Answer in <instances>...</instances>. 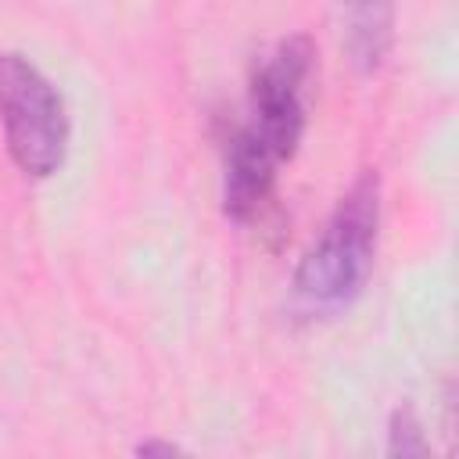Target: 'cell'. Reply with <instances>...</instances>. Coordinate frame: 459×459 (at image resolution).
I'll return each instance as SVG.
<instances>
[{
    "label": "cell",
    "instance_id": "cell-1",
    "mask_svg": "<svg viewBox=\"0 0 459 459\" xmlns=\"http://www.w3.org/2000/svg\"><path fill=\"white\" fill-rule=\"evenodd\" d=\"M380 240V176L362 169L333 204L294 269V298L319 316L341 312L366 290Z\"/></svg>",
    "mask_w": 459,
    "mask_h": 459
},
{
    "label": "cell",
    "instance_id": "cell-7",
    "mask_svg": "<svg viewBox=\"0 0 459 459\" xmlns=\"http://www.w3.org/2000/svg\"><path fill=\"white\" fill-rule=\"evenodd\" d=\"M133 452H136V455H143V459H151V455H183V448H179L176 441H158V437L140 441Z\"/></svg>",
    "mask_w": 459,
    "mask_h": 459
},
{
    "label": "cell",
    "instance_id": "cell-3",
    "mask_svg": "<svg viewBox=\"0 0 459 459\" xmlns=\"http://www.w3.org/2000/svg\"><path fill=\"white\" fill-rule=\"evenodd\" d=\"M316 72V43L305 32L276 39L251 72L247 129L280 158L290 161L308 126V82Z\"/></svg>",
    "mask_w": 459,
    "mask_h": 459
},
{
    "label": "cell",
    "instance_id": "cell-4",
    "mask_svg": "<svg viewBox=\"0 0 459 459\" xmlns=\"http://www.w3.org/2000/svg\"><path fill=\"white\" fill-rule=\"evenodd\" d=\"M280 158L247 129L237 126L222 151V212L230 222L283 237V208L276 197Z\"/></svg>",
    "mask_w": 459,
    "mask_h": 459
},
{
    "label": "cell",
    "instance_id": "cell-6",
    "mask_svg": "<svg viewBox=\"0 0 459 459\" xmlns=\"http://www.w3.org/2000/svg\"><path fill=\"white\" fill-rule=\"evenodd\" d=\"M427 434H423V423L420 416L409 409V405H398L391 412V423H387V455H402V459H412V455H427Z\"/></svg>",
    "mask_w": 459,
    "mask_h": 459
},
{
    "label": "cell",
    "instance_id": "cell-2",
    "mask_svg": "<svg viewBox=\"0 0 459 459\" xmlns=\"http://www.w3.org/2000/svg\"><path fill=\"white\" fill-rule=\"evenodd\" d=\"M0 129L7 154L29 179L61 172L72 143V122L47 72L18 50H0Z\"/></svg>",
    "mask_w": 459,
    "mask_h": 459
},
{
    "label": "cell",
    "instance_id": "cell-5",
    "mask_svg": "<svg viewBox=\"0 0 459 459\" xmlns=\"http://www.w3.org/2000/svg\"><path fill=\"white\" fill-rule=\"evenodd\" d=\"M341 11V43L359 75L384 68L394 47L398 0H337Z\"/></svg>",
    "mask_w": 459,
    "mask_h": 459
}]
</instances>
